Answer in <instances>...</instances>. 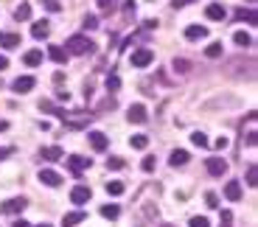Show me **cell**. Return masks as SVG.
Returning <instances> with one entry per match:
<instances>
[{"label": "cell", "mask_w": 258, "mask_h": 227, "mask_svg": "<svg viewBox=\"0 0 258 227\" xmlns=\"http://www.w3.org/2000/svg\"><path fill=\"white\" fill-rule=\"evenodd\" d=\"M65 51H67V57H87V54L96 51V42L87 39V37L76 34V37H70V39L65 42Z\"/></svg>", "instance_id": "cell-1"}, {"label": "cell", "mask_w": 258, "mask_h": 227, "mask_svg": "<svg viewBox=\"0 0 258 227\" xmlns=\"http://www.w3.org/2000/svg\"><path fill=\"white\" fill-rule=\"evenodd\" d=\"M152 59H155L152 48H138V51H132V65L135 68H146V65H152Z\"/></svg>", "instance_id": "cell-2"}, {"label": "cell", "mask_w": 258, "mask_h": 227, "mask_svg": "<svg viewBox=\"0 0 258 227\" xmlns=\"http://www.w3.org/2000/svg\"><path fill=\"white\" fill-rule=\"evenodd\" d=\"M25 196H11V199H6V202L0 205V210L3 213H22V208H25Z\"/></svg>", "instance_id": "cell-3"}, {"label": "cell", "mask_w": 258, "mask_h": 227, "mask_svg": "<svg viewBox=\"0 0 258 227\" xmlns=\"http://www.w3.org/2000/svg\"><path fill=\"white\" fill-rule=\"evenodd\" d=\"M205 166H208V174H211V177H224V174H227V163H224L222 157L205 160Z\"/></svg>", "instance_id": "cell-4"}, {"label": "cell", "mask_w": 258, "mask_h": 227, "mask_svg": "<svg viewBox=\"0 0 258 227\" xmlns=\"http://www.w3.org/2000/svg\"><path fill=\"white\" fill-rule=\"evenodd\" d=\"M40 182L48 185V188H59V185H62V177H59L56 171H51V169H42L40 171Z\"/></svg>", "instance_id": "cell-5"}, {"label": "cell", "mask_w": 258, "mask_h": 227, "mask_svg": "<svg viewBox=\"0 0 258 227\" xmlns=\"http://www.w3.org/2000/svg\"><path fill=\"white\" fill-rule=\"evenodd\" d=\"M90 196H93V191H90L87 185H76V188L70 191V202H73V205H84Z\"/></svg>", "instance_id": "cell-6"}, {"label": "cell", "mask_w": 258, "mask_h": 227, "mask_svg": "<svg viewBox=\"0 0 258 227\" xmlns=\"http://www.w3.org/2000/svg\"><path fill=\"white\" fill-rule=\"evenodd\" d=\"M129 121H132V124H146V121H149V113H146L143 104H132V107H129Z\"/></svg>", "instance_id": "cell-7"}, {"label": "cell", "mask_w": 258, "mask_h": 227, "mask_svg": "<svg viewBox=\"0 0 258 227\" xmlns=\"http://www.w3.org/2000/svg\"><path fill=\"white\" fill-rule=\"evenodd\" d=\"M87 166H90V160H84L81 154H70V157H67V169L73 171L76 177H79V174H81L84 169H87Z\"/></svg>", "instance_id": "cell-8"}, {"label": "cell", "mask_w": 258, "mask_h": 227, "mask_svg": "<svg viewBox=\"0 0 258 227\" xmlns=\"http://www.w3.org/2000/svg\"><path fill=\"white\" fill-rule=\"evenodd\" d=\"M34 76H20V79H14L11 81V87H14V93H28V90H34Z\"/></svg>", "instance_id": "cell-9"}, {"label": "cell", "mask_w": 258, "mask_h": 227, "mask_svg": "<svg viewBox=\"0 0 258 227\" xmlns=\"http://www.w3.org/2000/svg\"><path fill=\"white\" fill-rule=\"evenodd\" d=\"M81 222H87V213H84V210H73V213H65L62 227H76V225H81Z\"/></svg>", "instance_id": "cell-10"}, {"label": "cell", "mask_w": 258, "mask_h": 227, "mask_svg": "<svg viewBox=\"0 0 258 227\" xmlns=\"http://www.w3.org/2000/svg\"><path fill=\"white\" fill-rule=\"evenodd\" d=\"M238 23H250V25H256L258 23V17H256V9L250 6V9H236V14H233Z\"/></svg>", "instance_id": "cell-11"}, {"label": "cell", "mask_w": 258, "mask_h": 227, "mask_svg": "<svg viewBox=\"0 0 258 227\" xmlns=\"http://www.w3.org/2000/svg\"><path fill=\"white\" fill-rule=\"evenodd\" d=\"M87 137H90V146L96 149V151H104L107 149V135L104 132H87Z\"/></svg>", "instance_id": "cell-12"}, {"label": "cell", "mask_w": 258, "mask_h": 227, "mask_svg": "<svg viewBox=\"0 0 258 227\" xmlns=\"http://www.w3.org/2000/svg\"><path fill=\"white\" fill-rule=\"evenodd\" d=\"M48 34H51V28H48L45 20H37V23L31 25V37L34 39H48Z\"/></svg>", "instance_id": "cell-13"}, {"label": "cell", "mask_w": 258, "mask_h": 227, "mask_svg": "<svg viewBox=\"0 0 258 227\" xmlns=\"http://www.w3.org/2000/svg\"><path fill=\"white\" fill-rule=\"evenodd\" d=\"M188 160H191V154L185 151V149H174V151H171V160H168V163H171L174 169H179V166H185Z\"/></svg>", "instance_id": "cell-14"}, {"label": "cell", "mask_w": 258, "mask_h": 227, "mask_svg": "<svg viewBox=\"0 0 258 227\" xmlns=\"http://www.w3.org/2000/svg\"><path fill=\"white\" fill-rule=\"evenodd\" d=\"M205 14H208V20H224V17H227L222 3H211V6L205 9Z\"/></svg>", "instance_id": "cell-15"}, {"label": "cell", "mask_w": 258, "mask_h": 227, "mask_svg": "<svg viewBox=\"0 0 258 227\" xmlns=\"http://www.w3.org/2000/svg\"><path fill=\"white\" fill-rule=\"evenodd\" d=\"M48 57L54 59L56 65H65V62H67V51L62 45H51V48H48Z\"/></svg>", "instance_id": "cell-16"}, {"label": "cell", "mask_w": 258, "mask_h": 227, "mask_svg": "<svg viewBox=\"0 0 258 227\" xmlns=\"http://www.w3.org/2000/svg\"><path fill=\"white\" fill-rule=\"evenodd\" d=\"M0 48H20V34H6V31H0Z\"/></svg>", "instance_id": "cell-17"}, {"label": "cell", "mask_w": 258, "mask_h": 227, "mask_svg": "<svg viewBox=\"0 0 258 227\" xmlns=\"http://www.w3.org/2000/svg\"><path fill=\"white\" fill-rule=\"evenodd\" d=\"M224 196H227V199H230V202H238V199H241V185H238V182H227V185H224Z\"/></svg>", "instance_id": "cell-18"}, {"label": "cell", "mask_w": 258, "mask_h": 227, "mask_svg": "<svg viewBox=\"0 0 258 227\" xmlns=\"http://www.w3.org/2000/svg\"><path fill=\"white\" fill-rule=\"evenodd\" d=\"M62 149L59 146H45V149H40V160H62Z\"/></svg>", "instance_id": "cell-19"}, {"label": "cell", "mask_w": 258, "mask_h": 227, "mask_svg": "<svg viewBox=\"0 0 258 227\" xmlns=\"http://www.w3.org/2000/svg\"><path fill=\"white\" fill-rule=\"evenodd\" d=\"M185 37L194 39V42H197V39H205V37H208V28H205V25H188V28H185Z\"/></svg>", "instance_id": "cell-20"}, {"label": "cell", "mask_w": 258, "mask_h": 227, "mask_svg": "<svg viewBox=\"0 0 258 227\" xmlns=\"http://www.w3.org/2000/svg\"><path fill=\"white\" fill-rule=\"evenodd\" d=\"M28 17H31V6H28V3H20V6L14 9V20H17V23H25Z\"/></svg>", "instance_id": "cell-21"}, {"label": "cell", "mask_w": 258, "mask_h": 227, "mask_svg": "<svg viewBox=\"0 0 258 227\" xmlns=\"http://www.w3.org/2000/svg\"><path fill=\"white\" fill-rule=\"evenodd\" d=\"M22 62H25L28 68H37V65H42V51H28V54L22 57Z\"/></svg>", "instance_id": "cell-22"}, {"label": "cell", "mask_w": 258, "mask_h": 227, "mask_svg": "<svg viewBox=\"0 0 258 227\" xmlns=\"http://www.w3.org/2000/svg\"><path fill=\"white\" fill-rule=\"evenodd\" d=\"M233 42H236L238 48H250V45H253V37L247 34V31H236V34H233Z\"/></svg>", "instance_id": "cell-23"}, {"label": "cell", "mask_w": 258, "mask_h": 227, "mask_svg": "<svg viewBox=\"0 0 258 227\" xmlns=\"http://www.w3.org/2000/svg\"><path fill=\"white\" fill-rule=\"evenodd\" d=\"M191 143H194V146H199V149L211 146V140H208V135H205V132H194V135H191Z\"/></svg>", "instance_id": "cell-24"}, {"label": "cell", "mask_w": 258, "mask_h": 227, "mask_svg": "<svg viewBox=\"0 0 258 227\" xmlns=\"http://www.w3.org/2000/svg\"><path fill=\"white\" fill-rule=\"evenodd\" d=\"M247 185H250V188H256V185H258V169H256V163H250V166H247Z\"/></svg>", "instance_id": "cell-25"}, {"label": "cell", "mask_w": 258, "mask_h": 227, "mask_svg": "<svg viewBox=\"0 0 258 227\" xmlns=\"http://www.w3.org/2000/svg\"><path fill=\"white\" fill-rule=\"evenodd\" d=\"M118 213H121L118 205H104V208H101V216H104V219H118Z\"/></svg>", "instance_id": "cell-26"}, {"label": "cell", "mask_w": 258, "mask_h": 227, "mask_svg": "<svg viewBox=\"0 0 258 227\" xmlns=\"http://www.w3.org/2000/svg\"><path fill=\"white\" fill-rule=\"evenodd\" d=\"M96 3H99V9L104 14H112L115 9H118V0H96Z\"/></svg>", "instance_id": "cell-27"}, {"label": "cell", "mask_w": 258, "mask_h": 227, "mask_svg": "<svg viewBox=\"0 0 258 227\" xmlns=\"http://www.w3.org/2000/svg\"><path fill=\"white\" fill-rule=\"evenodd\" d=\"M81 28H84V31H96V28H99V17H96V14H87V17L81 20Z\"/></svg>", "instance_id": "cell-28"}, {"label": "cell", "mask_w": 258, "mask_h": 227, "mask_svg": "<svg viewBox=\"0 0 258 227\" xmlns=\"http://www.w3.org/2000/svg\"><path fill=\"white\" fill-rule=\"evenodd\" d=\"M205 57H208V59H216V57H222V42H211V45L205 48Z\"/></svg>", "instance_id": "cell-29"}, {"label": "cell", "mask_w": 258, "mask_h": 227, "mask_svg": "<svg viewBox=\"0 0 258 227\" xmlns=\"http://www.w3.org/2000/svg\"><path fill=\"white\" fill-rule=\"evenodd\" d=\"M171 68L177 70V73H188V70L194 68V65H191L188 59H174V62H171Z\"/></svg>", "instance_id": "cell-30"}, {"label": "cell", "mask_w": 258, "mask_h": 227, "mask_svg": "<svg viewBox=\"0 0 258 227\" xmlns=\"http://www.w3.org/2000/svg\"><path fill=\"white\" fill-rule=\"evenodd\" d=\"M129 143H132V149H140V151H143V149L149 146V137H146V135H132Z\"/></svg>", "instance_id": "cell-31"}, {"label": "cell", "mask_w": 258, "mask_h": 227, "mask_svg": "<svg viewBox=\"0 0 258 227\" xmlns=\"http://www.w3.org/2000/svg\"><path fill=\"white\" fill-rule=\"evenodd\" d=\"M123 191H126L123 182H107V193H110V196H121Z\"/></svg>", "instance_id": "cell-32"}, {"label": "cell", "mask_w": 258, "mask_h": 227, "mask_svg": "<svg viewBox=\"0 0 258 227\" xmlns=\"http://www.w3.org/2000/svg\"><path fill=\"white\" fill-rule=\"evenodd\" d=\"M104 84H107V90H110V93H115V90H118V87H121V79H118L115 73H110V76H107V81H104Z\"/></svg>", "instance_id": "cell-33"}, {"label": "cell", "mask_w": 258, "mask_h": 227, "mask_svg": "<svg viewBox=\"0 0 258 227\" xmlns=\"http://www.w3.org/2000/svg\"><path fill=\"white\" fill-rule=\"evenodd\" d=\"M219 227H233V213H230V210H222V216H219Z\"/></svg>", "instance_id": "cell-34"}, {"label": "cell", "mask_w": 258, "mask_h": 227, "mask_svg": "<svg viewBox=\"0 0 258 227\" xmlns=\"http://www.w3.org/2000/svg\"><path fill=\"white\" fill-rule=\"evenodd\" d=\"M126 163H123V157H110L107 160V169H112V171H121Z\"/></svg>", "instance_id": "cell-35"}, {"label": "cell", "mask_w": 258, "mask_h": 227, "mask_svg": "<svg viewBox=\"0 0 258 227\" xmlns=\"http://www.w3.org/2000/svg\"><path fill=\"white\" fill-rule=\"evenodd\" d=\"M188 227H211V222H208L205 216H194V219L188 222Z\"/></svg>", "instance_id": "cell-36"}, {"label": "cell", "mask_w": 258, "mask_h": 227, "mask_svg": "<svg viewBox=\"0 0 258 227\" xmlns=\"http://www.w3.org/2000/svg\"><path fill=\"white\" fill-rule=\"evenodd\" d=\"M205 202H208V208H219V196H216L213 191H208L205 193Z\"/></svg>", "instance_id": "cell-37"}, {"label": "cell", "mask_w": 258, "mask_h": 227, "mask_svg": "<svg viewBox=\"0 0 258 227\" xmlns=\"http://www.w3.org/2000/svg\"><path fill=\"white\" fill-rule=\"evenodd\" d=\"M107 110H115V98H104L99 104V113H107Z\"/></svg>", "instance_id": "cell-38"}, {"label": "cell", "mask_w": 258, "mask_h": 227, "mask_svg": "<svg viewBox=\"0 0 258 227\" xmlns=\"http://www.w3.org/2000/svg\"><path fill=\"white\" fill-rule=\"evenodd\" d=\"M140 169L149 174V171H155V157H143V163H140Z\"/></svg>", "instance_id": "cell-39"}, {"label": "cell", "mask_w": 258, "mask_h": 227, "mask_svg": "<svg viewBox=\"0 0 258 227\" xmlns=\"http://www.w3.org/2000/svg\"><path fill=\"white\" fill-rule=\"evenodd\" d=\"M123 14H126V20L135 17V0H126V6H123Z\"/></svg>", "instance_id": "cell-40"}, {"label": "cell", "mask_w": 258, "mask_h": 227, "mask_svg": "<svg viewBox=\"0 0 258 227\" xmlns=\"http://www.w3.org/2000/svg\"><path fill=\"white\" fill-rule=\"evenodd\" d=\"M191 3H197V0H171L174 9H185V6H191Z\"/></svg>", "instance_id": "cell-41"}, {"label": "cell", "mask_w": 258, "mask_h": 227, "mask_svg": "<svg viewBox=\"0 0 258 227\" xmlns=\"http://www.w3.org/2000/svg\"><path fill=\"white\" fill-rule=\"evenodd\" d=\"M11 154H14V149H11V146H3V149H0V163H3L6 157H11Z\"/></svg>", "instance_id": "cell-42"}, {"label": "cell", "mask_w": 258, "mask_h": 227, "mask_svg": "<svg viewBox=\"0 0 258 227\" xmlns=\"http://www.w3.org/2000/svg\"><path fill=\"white\" fill-rule=\"evenodd\" d=\"M45 6H48V12H59V9H62L59 0H45Z\"/></svg>", "instance_id": "cell-43"}, {"label": "cell", "mask_w": 258, "mask_h": 227, "mask_svg": "<svg viewBox=\"0 0 258 227\" xmlns=\"http://www.w3.org/2000/svg\"><path fill=\"white\" fill-rule=\"evenodd\" d=\"M54 81H56V84H62V81H65V73H62V70H59V73H54Z\"/></svg>", "instance_id": "cell-44"}, {"label": "cell", "mask_w": 258, "mask_h": 227, "mask_svg": "<svg viewBox=\"0 0 258 227\" xmlns=\"http://www.w3.org/2000/svg\"><path fill=\"white\" fill-rule=\"evenodd\" d=\"M213 146H216V149H224V146H227V137H219V140H216Z\"/></svg>", "instance_id": "cell-45"}, {"label": "cell", "mask_w": 258, "mask_h": 227, "mask_svg": "<svg viewBox=\"0 0 258 227\" xmlns=\"http://www.w3.org/2000/svg\"><path fill=\"white\" fill-rule=\"evenodd\" d=\"M11 227H31V225H28V222H22V219H17V222H14Z\"/></svg>", "instance_id": "cell-46"}, {"label": "cell", "mask_w": 258, "mask_h": 227, "mask_svg": "<svg viewBox=\"0 0 258 227\" xmlns=\"http://www.w3.org/2000/svg\"><path fill=\"white\" fill-rule=\"evenodd\" d=\"M6 68H9V59H6V57H0V70H6Z\"/></svg>", "instance_id": "cell-47"}, {"label": "cell", "mask_w": 258, "mask_h": 227, "mask_svg": "<svg viewBox=\"0 0 258 227\" xmlns=\"http://www.w3.org/2000/svg\"><path fill=\"white\" fill-rule=\"evenodd\" d=\"M3 129H9V124H6V121H0V132H3Z\"/></svg>", "instance_id": "cell-48"}, {"label": "cell", "mask_w": 258, "mask_h": 227, "mask_svg": "<svg viewBox=\"0 0 258 227\" xmlns=\"http://www.w3.org/2000/svg\"><path fill=\"white\" fill-rule=\"evenodd\" d=\"M37 227H51V225H37Z\"/></svg>", "instance_id": "cell-49"}, {"label": "cell", "mask_w": 258, "mask_h": 227, "mask_svg": "<svg viewBox=\"0 0 258 227\" xmlns=\"http://www.w3.org/2000/svg\"><path fill=\"white\" fill-rule=\"evenodd\" d=\"M247 3H250V6H253V3H256V0H247Z\"/></svg>", "instance_id": "cell-50"}, {"label": "cell", "mask_w": 258, "mask_h": 227, "mask_svg": "<svg viewBox=\"0 0 258 227\" xmlns=\"http://www.w3.org/2000/svg\"><path fill=\"white\" fill-rule=\"evenodd\" d=\"M160 227H171V225H160Z\"/></svg>", "instance_id": "cell-51"}]
</instances>
